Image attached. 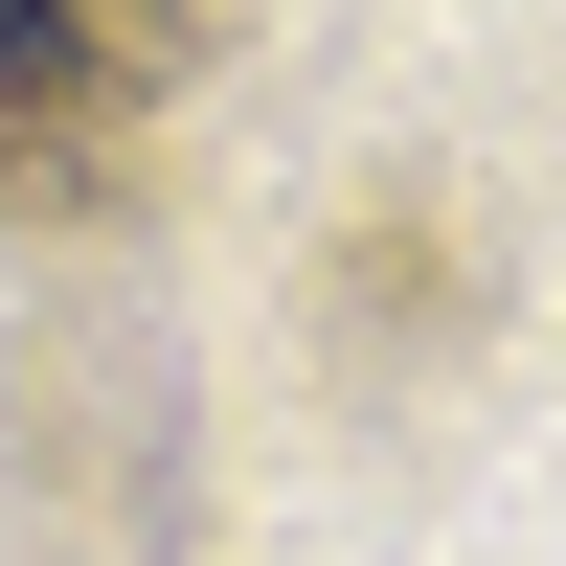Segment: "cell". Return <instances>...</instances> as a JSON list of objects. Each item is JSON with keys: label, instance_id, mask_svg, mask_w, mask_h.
<instances>
[{"label": "cell", "instance_id": "obj_1", "mask_svg": "<svg viewBox=\"0 0 566 566\" xmlns=\"http://www.w3.org/2000/svg\"><path fill=\"white\" fill-rule=\"evenodd\" d=\"M181 91H205V0H0V205H136Z\"/></svg>", "mask_w": 566, "mask_h": 566}]
</instances>
